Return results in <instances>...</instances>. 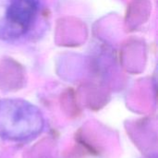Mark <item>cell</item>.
<instances>
[{
	"label": "cell",
	"mask_w": 158,
	"mask_h": 158,
	"mask_svg": "<svg viewBox=\"0 0 158 158\" xmlns=\"http://www.w3.org/2000/svg\"><path fill=\"white\" fill-rule=\"evenodd\" d=\"M44 119L33 105L19 99L0 101V137L10 142H26L44 130Z\"/></svg>",
	"instance_id": "obj_1"
},
{
	"label": "cell",
	"mask_w": 158,
	"mask_h": 158,
	"mask_svg": "<svg viewBox=\"0 0 158 158\" xmlns=\"http://www.w3.org/2000/svg\"><path fill=\"white\" fill-rule=\"evenodd\" d=\"M44 0H0V38L30 36L44 15Z\"/></svg>",
	"instance_id": "obj_2"
}]
</instances>
